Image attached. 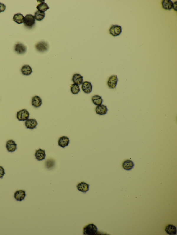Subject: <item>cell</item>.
Masks as SVG:
<instances>
[{"mask_svg":"<svg viewBox=\"0 0 177 235\" xmlns=\"http://www.w3.org/2000/svg\"><path fill=\"white\" fill-rule=\"evenodd\" d=\"M70 90L73 95H76L79 93L80 91L79 85L75 84H72L70 85Z\"/></svg>","mask_w":177,"mask_h":235,"instance_id":"d4e9b609","label":"cell"},{"mask_svg":"<svg viewBox=\"0 0 177 235\" xmlns=\"http://www.w3.org/2000/svg\"><path fill=\"white\" fill-rule=\"evenodd\" d=\"M108 109L107 107L104 104L96 106L95 111L96 114L99 115H104L107 113Z\"/></svg>","mask_w":177,"mask_h":235,"instance_id":"9a60e30c","label":"cell"},{"mask_svg":"<svg viewBox=\"0 0 177 235\" xmlns=\"http://www.w3.org/2000/svg\"><path fill=\"white\" fill-rule=\"evenodd\" d=\"M117 76L116 75H112L109 78L107 82L108 87L111 89H115L118 82Z\"/></svg>","mask_w":177,"mask_h":235,"instance_id":"5b68a950","label":"cell"},{"mask_svg":"<svg viewBox=\"0 0 177 235\" xmlns=\"http://www.w3.org/2000/svg\"><path fill=\"white\" fill-rule=\"evenodd\" d=\"M122 28L120 26L112 25L109 29V33L113 37H117L122 33Z\"/></svg>","mask_w":177,"mask_h":235,"instance_id":"277c9868","label":"cell"},{"mask_svg":"<svg viewBox=\"0 0 177 235\" xmlns=\"http://www.w3.org/2000/svg\"><path fill=\"white\" fill-rule=\"evenodd\" d=\"M35 156L36 159L39 161L45 159L46 156L45 150L42 149L41 148L36 150Z\"/></svg>","mask_w":177,"mask_h":235,"instance_id":"5bb4252c","label":"cell"},{"mask_svg":"<svg viewBox=\"0 0 177 235\" xmlns=\"http://www.w3.org/2000/svg\"><path fill=\"white\" fill-rule=\"evenodd\" d=\"M36 8L38 10V11L43 13H44V12L47 11V10L50 9L47 4L44 2H42L39 4L36 7Z\"/></svg>","mask_w":177,"mask_h":235,"instance_id":"603a6c76","label":"cell"},{"mask_svg":"<svg viewBox=\"0 0 177 235\" xmlns=\"http://www.w3.org/2000/svg\"><path fill=\"white\" fill-rule=\"evenodd\" d=\"M34 17H35V19L37 21H41L45 17V13L37 11L35 13Z\"/></svg>","mask_w":177,"mask_h":235,"instance_id":"484cf974","label":"cell"},{"mask_svg":"<svg viewBox=\"0 0 177 235\" xmlns=\"http://www.w3.org/2000/svg\"><path fill=\"white\" fill-rule=\"evenodd\" d=\"M5 174L4 169L2 166H0V178L2 179Z\"/></svg>","mask_w":177,"mask_h":235,"instance_id":"4316f807","label":"cell"},{"mask_svg":"<svg viewBox=\"0 0 177 235\" xmlns=\"http://www.w3.org/2000/svg\"><path fill=\"white\" fill-rule=\"evenodd\" d=\"M90 185L84 182L79 183L76 185L77 189L80 191L86 193L89 190Z\"/></svg>","mask_w":177,"mask_h":235,"instance_id":"8fae6325","label":"cell"},{"mask_svg":"<svg viewBox=\"0 0 177 235\" xmlns=\"http://www.w3.org/2000/svg\"><path fill=\"white\" fill-rule=\"evenodd\" d=\"M14 50L18 54H23L27 51V47L23 44L17 43L15 46Z\"/></svg>","mask_w":177,"mask_h":235,"instance_id":"9c48e42d","label":"cell"},{"mask_svg":"<svg viewBox=\"0 0 177 235\" xmlns=\"http://www.w3.org/2000/svg\"><path fill=\"white\" fill-rule=\"evenodd\" d=\"M35 47L37 51L42 53L47 51L49 49V45L47 42L42 41L36 44Z\"/></svg>","mask_w":177,"mask_h":235,"instance_id":"8992f818","label":"cell"},{"mask_svg":"<svg viewBox=\"0 0 177 235\" xmlns=\"http://www.w3.org/2000/svg\"><path fill=\"white\" fill-rule=\"evenodd\" d=\"M97 227L93 224H90L83 228V233L85 235H95L97 234Z\"/></svg>","mask_w":177,"mask_h":235,"instance_id":"6da1fadb","label":"cell"},{"mask_svg":"<svg viewBox=\"0 0 177 235\" xmlns=\"http://www.w3.org/2000/svg\"><path fill=\"white\" fill-rule=\"evenodd\" d=\"M25 124L27 128L32 130L37 128L38 122L35 119H28L26 120Z\"/></svg>","mask_w":177,"mask_h":235,"instance_id":"30bf717a","label":"cell"},{"mask_svg":"<svg viewBox=\"0 0 177 235\" xmlns=\"http://www.w3.org/2000/svg\"><path fill=\"white\" fill-rule=\"evenodd\" d=\"M173 8L175 11H177V1L173 3Z\"/></svg>","mask_w":177,"mask_h":235,"instance_id":"f1b7e54d","label":"cell"},{"mask_svg":"<svg viewBox=\"0 0 177 235\" xmlns=\"http://www.w3.org/2000/svg\"><path fill=\"white\" fill-rule=\"evenodd\" d=\"M134 166V162L130 160H126L122 163V166L124 170L129 171L132 169Z\"/></svg>","mask_w":177,"mask_h":235,"instance_id":"ac0fdd59","label":"cell"},{"mask_svg":"<svg viewBox=\"0 0 177 235\" xmlns=\"http://www.w3.org/2000/svg\"><path fill=\"white\" fill-rule=\"evenodd\" d=\"M31 104L34 107L39 108L41 107L42 104V100L39 96H35L32 98Z\"/></svg>","mask_w":177,"mask_h":235,"instance_id":"2e32d148","label":"cell"},{"mask_svg":"<svg viewBox=\"0 0 177 235\" xmlns=\"http://www.w3.org/2000/svg\"><path fill=\"white\" fill-rule=\"evenodd\" d=\"M21 73L25 76H29L32 74V68L29 65H24L21 69Z\"/></svg>","mask_w":177,"mask_h":235,"instance_id":"d6986e66","label":"cell"},{"mask_svg":"<svg viewBox=\"0 0 177 235\" xmlns=\"http://www.w3.org/2000/svg\"><path fill=\"white\" fill-rule=\"evenodd\" d=\"M70 143L69 138L67 136H63L60 137L58 141L59 146L62 148H64L69 145Z\"/></svg>","mask_w":177,"mask_h":235,"instance_id":"4fadbf2b","label":"cell"},{"mask_svg":"<svg viewBox=\"0 0 177 235\" xmlns=\"http://www.w3.org/2000/svg\"><path fill=\"white\" fill-rule=\"evenodd\" d=\"M173 3L170 0H163L162 1L163 9L166 10H170L173 8Z\"/></svg>","mask_w":177,"mask_h":235,"instance_id":"7402d4cb","label":"cell"},{"mask_svg":"<svg viewBox=\"0 0 177 235\" xmlns=\"http://www.w3.org/2000/svg\"><path fill=\"white\" fill-rule=\"evenodd\" d=\"M8 151L10 152H15L17 149V145L14 141L13 140H8L6 144Z\"/></svg>","mask_w":177,"mask_h":235,"instance_id":"52a82bcc","label":"cell"},{"mask_svg":"<svg viewBox=\"0 0 177 235\" xmlns=\"http://www.w3.org/2000/svg\"><path fill=\"white\" fill-rule=\"evenodd\" d=\"M83 77L79 74L76 73L74 74L72 78V81L74 84L79 85H81L83 81Z\"/></svg>","mask_w":177,"mask_h":235,"instance_id":"e0dca14e","label":"cell"},{"mask_svg":"<svg viewBox=\"0 0 177 235\" xmlns=\"http://www.w3.org/2000/svg\"><path fill=\"white\" fill-rule=\"evenodd\" d=\"M23 23L26 27L29 28L33 27L35 24V17L31 14L26 15Z\"/></svg>","mask_w":177,"mask_h":235,"instance_id":"7a4b0ae2","label":"cell"},{"mask_svg":"<svg viewBox=\"0 0 177 235\" xmlns=\"http://www.w3.org/2000/svg\"><path fill=\"white\" fill-rule=\"evenodd\" d=\"M26 196V191L24 190H18L15 192L14 197L18 201H22L24 200Z\"/></svg>","mask_w":177,"mask_h":235,"instance_id":"ba28073f","label":"cell"},{"mask_svg":"<svg viewBox=\"0 0 177 235\" xmlns=\"http://www.w3.org/2000/svg\"><path fill=\"white\" fill-rule=\"evenodd\" d=\"M6 9V6L4 4L0 3V13L5 11Z\"/></svg>","mask_w":177,"mask_h":235,"instance_id":"83f0119b","label":"cell"},{"mask_svg":"<svg viewBox=\"0 0 177 235\" xmlns=\"http://www.w3.org/2000/svg\"><path fill=\"white\" fill-rule=\"evenodd\" d=\"M24 19V17L23 15L20 13L16 14L13 18V21L19 24L23 23Z\"/></svg>","mask_w":177,"mask_h":235,"instance_id":"ffe728a7","label":"cell"},{"mask_svg":"<svg viewBox=\"0 0 177 235\" xmlns=\"http://www.w3.org/2000/svg\"><path fill=\"white\" fill-rule=\"evenodd\" d=\"M165 231L169 235H176L177 233L176 228L173 225H168L166 227Z\"/></svg>","mask_w":177,"mask_h":235,"instance_id":"cb8c5ba5","label":"cell"},{"mask_svg":"<svg viewBox=\"0 0 177 235\" xmlns=\"http://www.w3.org/2000/svg\"><path fill=\"white\" fill-rule=\"evenodd\" d=\"M92 101L94 105L99 106L102 104L103 102V100L101 96L98 95H95L92 96Z\"/></svg>","mask_w":177,"mask_h":235,"instance_id":"44dd1931","label":"cell"},{"mask_svg":"<svg viewBox=\"0 0 177 235\" xmlns=\"http://www.w3.org/2000/svg\"><path fill=\"white\" fill-rule=\"evenodd\" d=\"M81 88L84 93L88 94L92 91V86L90 82L86 81L82 83Z\"/></svg>","mask_w":177,"mask_h":235,"instance_id":"7c38bea8","label":"cell"},{"mask_svg":"<svg viewBox=\"0 0 177 235\" xmlns=\"http://www.w3.org/2000/svg\"><path fill=\"white\" fill-rule=\"evenodd\" d=\"M30 116L29 112L27 109H24L17 112V118L19 121H24L29 119Z\"/></svg>","mask_w":177,"mask_h":235,"instance_id":"3957f363","label":"cell"}]
</instances>
